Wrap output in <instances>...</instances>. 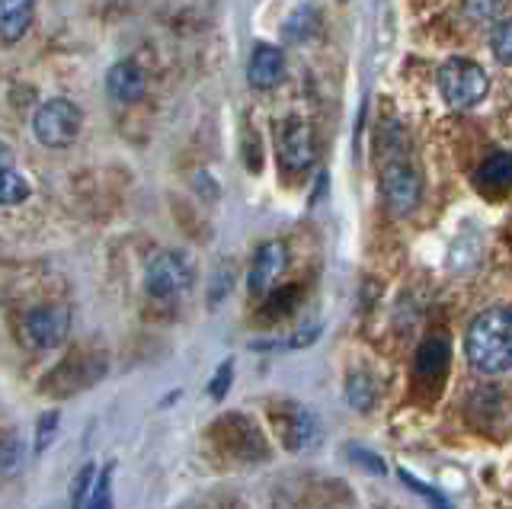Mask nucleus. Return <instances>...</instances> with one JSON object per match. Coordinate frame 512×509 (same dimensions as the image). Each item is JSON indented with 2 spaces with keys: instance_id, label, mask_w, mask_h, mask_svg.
<instances>
[{
  "instance_id": "5701e85b",
  "label": "nucleus",
  "mask_w": 512,
  "mask_h": 509,
  "mask_svg": "<svg viewBox=\"0 0 512 509\" xmlns=\"http://www.w3.org/2000/svg\"><path fill=\"white\" fill-rule=\"evenodd\" d=\"M93 481H96V468H93V465H84V468L77 471V477H74V490H71V509H87Z\"/></svg>"
},
{
  "instance_id": "f03ea898",
  "label": "nucleus",
  "mask_w": 512,
  "mask_h": 509,
  "mask_svg": "<svg viewBox=\"0 0 512 509\" xmlns=\"http://www.w3.org/2000/svg\"><path fill=\"white\" fill-rule=\"evenodd\" d=\"M439 93L448 106L455 109H471L477 106L480 100L487 97L490 90V77L487 71L477 65V61H468V58H452L445 61L439 68Z\"/></svg>"
},
{
  "instance_id": "f257e3e1",
  "label": "nucleus",
  "mask_w": 512,
  "mask_h": 509,
  "mask_svg": "<svg viewBox=\"0 0 512 509\" xmlns=\"http://www.w3.org/2000/svg\"><path fill=\"white\" fill-rule=\"evenodd\" d=\"M464 356L484 375H512V308H487L464 333Z\"/></svg>"
},
{
  "instance_id": "dca6fc26",
  "label": "nucleus",
  "mask_w": 512,
  "mask_h": 509,
  "mask_svg": "<svg viewBox=\"0 0 512 509\" xmlns=\"http://www.w3.org/2000/svg\"><path fill=\"white\" fill-rule=\"evenodd\" d=\"M23 442L20 436H7V433H0V481H7V477L13 474H20L23 468Z\"/></svg>"
},
{
  "instance_id": "f3484780",
  "label": "nucleus",
  "mask_w": 512,
  "mask_h": 509,
  "mask_svg": "<svg viewBox=\"0 0 512 509\" xmlns=\"http://www.w3.org/2000/svg\"><path fill=\"white\" fill-rule=\"evenodd\" d=\"M32 196L26 177H20L13 167L0 170V205H23Z\"/></svg>"
},
{
  "instance_id": "1a4fd4ad",
  "label": "nucleus",
  "mask_w": 512,
  "mask_h": 509,
  "mask_svg": "<svg viewBox=\"0 0 512 509\" xmlns=\"http://www.w3.org/2000/svg\"><path fill=\"white\" fill-rule=\"evenodd\" d=\"M285 266H288V250H285V244H279V241L263 244L260 250H256L253 263H250V276H247L250 292L253 295L272 292V285L279 282V276L285 273Z\"/></svg>"
},
{
  "instance_id": "393cba45",
  "label": "nucleus",
  "mask_w": 512,
  "mask_h": 509,
  "mask_svg": "<svg viewBox=\"0 0 512 509\" xmlns=\"http://www.w3.org/2000/svg\"><path fill=\"white\" fill-rule=\"evenodd\" d=\"M295 295H298V289H282V292H272L269 305H266V314H269V317H282V314H288V311L295 308Z\"/></svg>"
},
{
  "instance_id": "9d476101",
  "label": "nucleus",
  "mask_w": 512,
  "mask_h": 509,
  "mask_svg": "<svg viewBox=\"0 0 512 509\" xmlns=\"http://www.w3.org/2000/svg\"><path fill=\"white\" fill-rule=\"evenodd\" d=\"M106 90H109V97L119 103H138L144 97V90H148V74H144V68L132 58L116 61L106 74Z\"/></svg>"
},
{
  "instance_id": "6e6552de",
  "label": "nucleus",
  "mask_w": 512,
  "mask_h": 509,
  "mask_svg": "<svg viewBox=\"0 0 512 509\" xmlns=\"http://www.w3.org/2000/svg\"><path fill=\"white\" fill-rule=\"evenodd\" d=\"M279 161L285 170L292 173H304L314 161H317V141H314V132L308 122H288L282 129V138H279Z\"/></svg>"
},
{
  "instance_id": "4468645a",
  "label": "nucleus",
  "mask_w": 512,
  "mask_h": 509,
  "mask_svg": "<svg viewBox=\"0 0 512 509\" xmlns=\"http://www.w3.org/2000/svg\"><path fill=\"white\" fill-rule=\"evenodd\" d=\"M36 0H0V42H20L32 26Z\"/></svg>"
},
{
  "instance_id": "b1692460",
  "label": "nucleus",
  "mask_w": 512,
  "mask_h": 509,
  "mask_svg": "<svg viewBox=\"0 0 512 509\" xmlns=\"http://www.w3.org/2000/svg\"><path fill=\"white\" fill-rule=\"evenodd\" d=\"M231 378H234V362H231V359H224V362L218 365L215 378L208 381V397H212V401H221V397L228 394V388H231Z\"/></svg>"
},
{
  "instance_id": "9b49d317",
  "label": "nucleus",
  "mask_w": 512,
  "mask_h": 509,
  "mask_svg": "<svg viewBox=\"0 0 512 509\" xmlns=\"http://www.w3.org/2000/svg\"><path fill=\"white\" fill-rule=\"evenodd\" d=\"M285 77V55L276 45H256L247 65V81L256 90H272L279 87Z\"/></svg>"
},
{
  "instance_id": "7ed1b4c3",
  "label": "nucleus",
  "mask_w": 512,
  "mask_h": 509,
  "mask_svg": "<svg viewBox=\"0 0 512 509\" xmlns=\"http://www.w3.org/2000/svg\"><path fill=\"white\" fill-rule=\"evenodd\" d=\"M196 282V266L186 257V253H176V250H164L151 257L148 269H144V289H148L151 298L160 301H173L192 289Z\"/></svg>"
},
{
  "instance_id": "4be33fe9",
  "label": "nucleus",
  "mask_w": 512,
  "mask_h": 509,
  "mask_svg": "<svg viewBox=\"0 0 512 509\" xmlns=\"http://www.w3.org/2000/svg\"><path fill=\"white\" fill-rule=\"evenodd\" d=\"M87 509H112V465L96 474Z\"/></svg>"
},
{
  "instance_id": "0eeeda50",
  "label": "nucleus",
  "mask_w": 512,
  "mask_h": 509,
  "mask_svg": "<svg viewBox=\"0 0 512 509\" xmlns=\"http://www.w3.org/2000/svg\"><path fill=\"white\" fill-rule=\"evenodd\" d=\"M103 375V359H90V356H68L58 369L42 381L45 394H74L80 388H90L93 381H100Z\"/></svg>"
},
{
  "instance_id": "a211bd4d",
  "label": "nucleus",
  "mask_w": 512,
  "mask_h": 509,
  "mask_svg": "<svg viewBox=\"0 0 512 509\" xmlns=\"http://www.w3.org/2000/svg\"><path fill=\"white\" fill-rule=\"evenodd\" d=\"M346 397H349L352 407H359L365 413L368 407L378 401V388H375V381L368 378L365 372H356V375H349V381H346Z\"/></svg>"
},
{
  "instance_id": "20e7f679",
  "label": "nucleus",
  "mask_w": 512,
  "mask_h": 509,
  "mask_svg": "<svg viewBox=\"0 0 512 509\" xmlns=\"http://www.w3.org/2000/svg\"><path fill=\"white\" fill-rule=\"evenodd\" d=\"M80 125H84V113L64 97L42 103L39 113L32 116V132H36L39 145H45V148L74 145V138L80 135Z\"/></svg>"
},
{
  "instance_id": "423d86ee",
  "label": "nucleus",
  "mask_w": 512,
  "mask_h": 509,
  "mask_svg": "<svg viewBox=\"0 0 512 509\" xmlns=\"http://www.w3.org/2000/svg\"><path fill=\"white\" fill-rule=\"evenodd\" d=\"M381 199L394 215H410L423 199V180L407 161H388L381 167Z\"/></svg>"
},
{
  "instance_id": "f8f14e48",
  "label": "nucleus",
  "mask_w": 512,
  "mask_h": 509,
  "mask_svg": "<svg viewBox=\"0 0 512 509\" xmlns=\"http://www.w3.org/2000/svg\"><path fill=\"white\" fill-rule=\"evenodd\" d=\"M279 433H282L285 449H292V452H308V449H314V445L320 442V420L314 417L311 410L292 407V410H288L285 423L279 426Z\"/></svg>"
},
{
  "instance_id": "6ab92c4d",
  "label": "nucleus",
  "mask_w": 512,
  "mask_h": 509,
  "mask_svg": "<svg viewBox=\"0 0 512 509\" xmlns=\"http://www.w3.org/2000/svg\"><path fill=\"white\" fill-rule=\"evenodd\" d=\"M503 7H506V0H464V17L477 26H484V23L500 20Z\"/></svg>"
},
{
  "instance_id": "aec40b11",
  "label": "nucleus",
  "mask_w": 512,
  "mask_h": 509,
  "mask_svg": "<svg viewBox=\"0 0 512 509\" xmlns=\"http://www.w3.org/2000/svg\"><path fill=\"white\" fill-rule=\"evenodd\" d=\"M58 426H61V413L58 410H45L39 417V426H36V442H32V452L45 455L48 445H52L55 436H58Z\"/></svg>"
},
{
  "instance_id": "a878e982",
  "label": "nucleus",
  "mask_w": 512,
  "mask_h": 509,
  "mask_svg": "<svg viewBox=\"0 0 512 509\" xmlns=\"http://www.w3.org/2000/svg\"><path fill=\"white\" fill-rule=\"evenodd\" d=\"M400 477H404V481H407V484H410V487H413L416 493H423V497H426V500H429L432 506H436V509H452V506H448V503H445V500L439 497V493H436V490H432V487H429V484H420V481H413V477H410L407 471H404V474H400Z\"/></svg>"
},
{
  "instance_id": "412c9836",
  "label": "nucleus",
  "mask_w": 512,
  "mask_h": 509,
  "mask_svg": "<svg viewBox=\"0 0 512 509\" xmlns=\"http://www.w3.org/2000/svg\"><path fill=\"white\" fill-rule=\"evenodd\" d=\"M490 49L493 58L503 61V65H512V17L500 20L493 26V36H490Z\"/></svg>"
},
{
  "instance_id": "ddd939ff",
  "label": "nucleus",
  "mask_w": 512,
  "mask_h": 509,
  "mask_svg": "<svg viewBox=\"0 0 512 509\" xmlns=\"http://www.w3.org/2000/svg\"><path fill=\"white\" fill-rule=\"evenodd\" d=\"M477 186L484 196H503L512 189V154L493 151L484 164L477 167Z\"/></svg>"
},
{
  "instance_id": "39448f33",
  "label": "nucleus",
  "mask_w": 512,
  "mask_h": 509,
  "mask_svg": "<svg viewBox=\"0 0 512 509\" xmlns=\"http://www.w3.org/2000/svg\"><path fill=\"white\" fill-rule=\"evenodd\" d=\"M68 330H71V311L64 305H42V308H32L23 324H20V340L26 349H55L68 340Z\"/></svg>"
},
{
  "instance_id": "bb28decb",
  "label": "nucleus",
  "mask_w": 512,
  "mask_h": 509,
  "mask_svg": "<svg viewBox=\"0 0 512 509\" xmlns=\"http://www.w3.org/2000/svg\"><path fill=\"white\" fill-rule=\"evenodd\" d=\"M4 167H13V151L4 145V141H0V170Z\"/></svg>"
},
{
  "instance_id": "2eb2a0df",
  "label": "nucleus",
  "mask_w": 512,
  "mask_h": 509,
  "mask_svg": "<svg viewBox=\"0 0 512 509\" xmlns=\"http://www.w3.org/2000/svg\"><path fill=\"white\" fill-rule=\"evenodd\" d=\"M448 359H452L448 340L432 337L420 346V353H416V375L426 378V381H439L448 369Z\"/></svg>"
}]
</instances>
